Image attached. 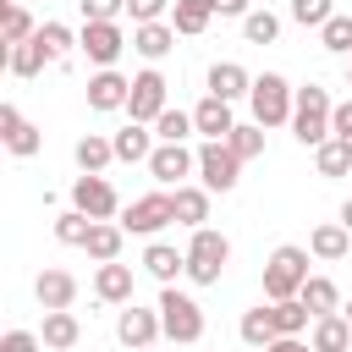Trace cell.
<instances>
[{
  "mask_svg": "<svg viewBox=\"0 0 352 352\" xmlns=\"http://www.w3.org/2000/svg\"><path fill=\"white\" fill-rule=\"evenodd\" d=\"M308 286V253L302 248H275L270 253V264H264V297L270 302H286V297H297Z\"/></svg>",
  "mask_w": 352,
  "mask_h": 352,
  "instance_id": "cell-1",
  "label": "cell"
},
{
  "mask_svg": "<svg viewBox=\"0 0 352 352\" xmlns=\"http://www.w3.org/2000/svg\"><path fill=\"white\" fill-rule=\"evenodd\" d=\"M330 116H336V104H330V94L324 88H297V110H292V132H297V143H330Z\"/></svg>",
  "mask_w": 352,
  "mask_h": 352,
  "instance_id": "cell-2",
  "label": "cell"
},
{
  "mask_svg": "<svg viewBox=\"0 0 352 352\" xmlns=\"http://www.w3.org/2000/svg\"><path fill=\"white\" fill-rule=\"evenodd\" d=\"M226 258H231V242L220 236V231H192V248H187V275L198 280V286H214L220 280V270H226Z\"/></svg>",
  "mask_w": 352,
  "mask_h": 352,
  "instance_id": "cell-3",
  "label": "cell"
},
{
  "mask_svg": "<svg viewBox=\"0 0 352 352\" xmlns=\"http://www.w3.org/2000/svg\"><path fill=\"white\" fill-rule=\"evenodd\" d=\"M160 324H165L170 341H198V336H204V308H198L187 292L165 286V292H160Z\"/></svg>",
  "mask_w": 352,
  "mask_h": 352,
  "instance_id": "cell-4",
  "label": "cell"
},
{
  "mask_svg": "<svg viewBox=\"0 0 352 352\" xmlns=\"http://www.w3.org/2000/svg\"><path fill=\"white\" fill-rule=\"evenodd\" d=\"M253 121L258 126H280V121H292V88H286V77H275V72H264V77H253Z\"/></svg>",
  "mask_w": 352,
  "mask_h": 352,
  "instance_id": "cell-5",
  "label": "cell"
},
{
  "mask_svg": "<svg viewBox=\"0 0 352 352\" xmlns=\"http://www.w3.org/2000/svg\"><path fill=\"white\" fill-rule=\"evenodd\" d=\"M176 220V204H170V192H148V198H132L126 204V214H121V231H138V236H154L160 226H170Z\"/></svg>",
  "mask_w": 352,
  "mask_h": 352,
  "instance_id": "cell-6",
  "label": "cell"
},
{
  "mask_svg": "<svg viewBox=\"0 0 352 352\" xmlns=\"http://www.w3.org/2000/svg\"><path fill=\"white\" fill-rule=\"evenodd\" d=\"M236 170H242V160L231 154V143H204L198 148V176H204L209 192H231L236 187Z\"/></svg>",
  "mask_w": 352,
  "mask_h": 352,
  "instance_id": "cell-7",
  "label": "cell"
},
{
  "mask_svg": "<svg viewBox=\"0 0 352 352\" xmlns=\"http://www.w3.org/2000/svg\"><path fill=\"white\" fill-rule=\"evenodd\" d=\"M126 110H132V121L143 126V121H160L170 104H165V77L160 72H138L132 77V99H126Z\"/></svg>",
  "mask_w": 352,
  "mask_h": 352,
  "instance_id": "cell-8",
  "label": "cell"
},
{
  "mask_svg": "<svg viewBox=\"0 0 352 352\" xmlns=\"http://www.w3.org/2000/svg\"><path fill=\"white\" fill-rule=\"evenodd\" d=\"M72 204L88 214V220H110L116 214V187L104 176H77L72 182Z\"/></svg>",
  "mask_w": 352,
  "mask_h": 352,
  "instance_id": "cell-9",
  "label": "cell"
},
{
  "mask_svg": "<svg viewBox=\"0 0 352 352\" xmlns=\"http://www.w3.org/2000/svg\"><path fill=\"white\" fill-rule=\"evenodd\" d=\"M160 330H165V324H160V314H154V308H121V319H116V336H121L132 352H148Z\"/></svg>",
  "mask_w": 352,
  "mask_h": 352,
  "instance_id": "cell-10",
  "label": "cell"
},
{
  "mask_svg": "<svg viewBox=\"0 0 352 352\" xmlns=\"http://www.w3.org/2000/svg\"><path fill=\"white\" fill-rule=\"evenodd\" d=\"M82 50H88V60H99L104 72H110V60L126 50V38H121V28L116 22H82V38H77Z\"/></svg>",
  "mask_w": 352,
  "mask_h": 352,
  "instance_id": "cell-11",
  "label": "cell"
},
{
  "mask_svg": "<svg viewBox=\"0 0 352 352\" xmlns=\"http://www.w3.org/2000/svg\"><path fill=\"white\" fill-rule=\"evenodd\" d=\"M192 165H198V154H187L182 143H160V148L148 154V170H154V182H165V187H176Z\"/></svg>",
  "mask_w": 352,
  "mask_h": 352,
  "instance_id": "cell-12",
  "label": "cell"
},
{
  "mask_svg": "<svg viewBox=\"0 0 352 352\" xmlns=\"http://www.w3.org/2000/svg\"><path fill=\"white\" fill-rule=\"evenodd\" d=\"M192 126H198L209 143H226V138L236 132V121H231V104H226V99H214V94H209V99L192 110Z\"/></svg>",
  "mask_w": 352,
  "mask_h": 352,
  "instance_id": "cell-13",
  "label": "cell"
},
{
  "mask_svg": "<svg viewBox=\"0 0 352 352\" xmlns=\"http://www.w3.org/2000/svg\"><path fill=\"white\" fill-rule=\"evenodd\" d=\"M0 138H6V148H11V154H22V160H28V154H38V126H28L16 104H0Z\"/></svg>",
  "mask_w": 352,
  "mask_h": 352,
  "instance_id": "cell-14",
  "label": "cell"
},
{
  "mask_svg": "<svg viewBox=\"0 0 352 352\" xmlns=\"http://www.w3.org/2000/svg\"><path fill=\"white\" fill-rule=\"evenodd\" d=\"M132 99V82L121 77V72H99V77H88V104L94 110H121Z\"/></svg>",
  "mask_w": 352,
  "mask_h": 352,
  "instance_id": "cell-15",
  "label": "cell"
},
{
  "mask_svg": "<svg viewBox=\"0 0 352 352\" xmlns=\"http://www.w3.org/2000/svg\"><path fill=\"white\" fill-rule=\"evenodd\" d=\"M209 94L214 99H242V94H253V82H248V72L236 66V60H220V66H209Z\"/></svg>",
  "mask_w": 352,
  "mask_h": 352,
  "instance_id": "cell-16",
  "label": "cell"
},
{
  "mask_svg": "<svg viewBox=\"0 0 352 352\" xmlns=\"http://www.w3.org/2000/svg\"><path fill=\"white\" fill-rule=\"evenodd\" d=\"M170 204H176V220H182V226L204 231V220H209V187H176Z\"/></svg>",
  "mask_w": 352,
  "mask_h": 352,
  "instance_id": "cell-17",
  "label": "cell"
},
{
  "mask_svg": "<svg viewBox=\"0 0 352 352\" xmlns=\"http://www.w3.org/2000/svg\"><path fill=\"white\" fill-rule=\"evenodd\" d=\"M143 270H148L154 280H165V286H170V280L187 270V253H176L170 242H148V253H143Z\"/></svg>",
  "mask_w": 352,
  "mask_h": 352,
  "instance_id": "cell-18",
  "label": "cell"
},
{
  "mask_svg": "<svg viewBox=\"0 0 352 352\" xmlns=\"http://www.w3.org/2000/svg\"><path fill=\"white\" fill-rule=\"evenodd\" d=\"M33 292H38V302H44V308H72V297H77V280H72L66 270H44Z\"/></svg>",
  "mask_w": 352,
  "mask_h": 352,
  "instance_id": "cell-19",
  "label": "cell"
},
{
  "mask_svg": "<svg viewBox=\"0 0 352 352\" xmlns=\"http://www.w3.org/2000/svg\"><path fill=\"white\" fill-rule=\"evenodd\" d=\"M94 292H99L104 302H132V270H126V264H99Z\"/></svg>",
  "mask_w": 352,
  "mask_h": 352,
  "instance_id": "cell-20",
  "label": "cell"
},
{
  "mask_svg": "<svg viewBox=\"0 0 352 352\" xmlns=\"http://www.w3.org/2000/svg\"><path fill=\"white\" fill-rule=\"evenodd\" d=\"M314 352H346L352 346V324L346 319H336V314H324L319 324H314V341H308Z\"/></svg>",
  "mask_w": 352,
  "mask_h": 352,
  "instance_id": "cell-21",
  "label": "cell"
},
{
  "mask_svg": "<svg viewBox=\"0 0 352 352\" xmlns=\"http://www.w3.org/2000/svg\"><path fill=\"white\" fill-rule=\"evenodd\" d=\"M170 44H176V28H165V22H143V28L132 33V50H138V55H148V60H160Z\"/></svg>",
  "mask_w": 352,
  "mask_h": 352,
  "instance_id": "cell-22",
  "label": "cell"
},
{
  "mask_svg": "<svg viewBox=\"0 0 352 352\" xmlns=\"http://www.w3.org/2000/svg\"><path fill=\"white\" fill-rule=\"evenodd\" d=\"M77 319L66 314V308H50L44 314V346H55V352H66V346H77Z\"/></svg>",
  "mask_w": 352,
  "mask_h": 352,
  "instance_id": "cell-23",
  "label": "cell"
},
{
  "mask_svg": "<svg viewBox=\"0 0 352 352\" xmlns=\"http://www.w3.org/2000/svg\"><path fill=\"white\" fill-rule=\"evenodd\" d=\"M110 160H116V143H110V138H94V132H88V138L77 143V165H82V176H99Z\"/></svg>",
  "mask_w": 352,
  "mask_h": 352,
  "instance_id": "cell-24",
  "label": "cell"
},
{
  "mask_svg": "<svg viewBox=\"0 0 352 352\" xmlns=\"http://www.w3.org/2000/svg\"><path fill=\"white\" fill-rule=\"evenodd\" d=\"M209 16H214V6H209V0H176L170 28H176V33H204V28H209Z\"/></svg>",
  "mask_w": 352,
  "mask_h": 352,
  "instance_id": "cell-25",
  "label": "cell"
},
{
  "mask_svg": "<svg viewBox=\"0 0 352 352\" xmlns=\"http://www.w3.org/2000/svg\"><path fill=\"white\" fill-rule=\"evenodd\" d=\"M38 28H33V16H28V6H11L6 0V11H0V38L6 44H28Z\"/></svg>",
  "mask_w": 352,
  "mask_h": 352,
  "instance_id": "cell-26",
  "label": "cell"
},
{
  "mask_svg": "<svg viewBox=\"0 0 352 352\" xmlns=\"http://www.w3.org/2000/svg\"><path fill=\"white\" fill-rule=\"evenodd\" d=\"M270 319H275V336H297V330L308 324V302H302V297L270 302Z\"/></svg>",
  "mask_w": 352,
  "mask_h": 352,
  "instance_id": "cell-27",
  "label": "cell"
},
{
  "mask_svg": "<svg viewBox=\"0 0 352 352\" xmlns=\"http://www.w3.org/2000/svg\"><path fill=\"white\" fill-rule=\"evenodd\" d=\"M110 143H116V160H132V165H138V160H148V154H154V148H148V132H143V126H138V121H132V126H121V132H116V138H110Z\"/></svg>",
  "mask_w": 352,
  "mask_h": 352,
  "instance_id": "cell-28",
  "label": "cell"
},
{
  "mask_svg": "<svg viewBox=\"0 0 352 352\" xmlns=\"http://www.w3.org/2000/svg\"><path fill=\"white\" fill-rule=\"evenodd\" d=\"M88 253H94L99 264H116V253H121V226L94 220V231H88Z\"/></svg>",
  "mask_w": 352,
  "mask_h": 352,
  "instance_id": "cell-29",
  "label": "cell"
},
{
  "mask_svg": "<svg viewBox=\"0 0 352 352\" xmlns=\"http://www.w3.org/2000/svg\"><path fill=\"white\" fill-rule=\"evenodd\" d=\"M297 297L308 302V314H314V319H324V314L336 308V280H324V275H308V286H302Z\"/></svg>",
  "mask_w": 352,
  "mask_h": 352,
  "instance_id": "cell-30",
  "label": "cell"
},
{
  "mask_svg": "<svg viewBox=\"0 0 352 352\" xmlns=\"http://www.w3.org/2000/svg\"><path fill=\"white\" fill-rule=\"evenodd\" d=\"M242 341H248V346H270V341H280L270 308H248V314H242Z\"/></svg>",
  "mask_w": 352,
  "mask_h": 352,
  "instance_id": "cell-31",
  "label": "cell"
},
{
  "mask_svg": "<svg viewBox=\"0 0 352 352\" xmlns=\"http://www.w3.org/2000/svg\"><path fill=\"white\" fill-rule=\"evenodd\" d=\"M346 236H352L346 226H319V231L308 236V248H314L319 258H346Z\"/></svg>",
  "mask_w": 352,
  "mask_h": 352,
  "instance_id": "cell-32",
  "label": "cell"
},
{
  "mask_svg": "<svg viewBox=\"0 0 352 352\" xmlns=\"http://www.w3.org/2000/svg\"><path fill=\"white\" fill-rule=\"evenodd\" d=\"M242 33H248V44H275L280 16H275V11H248V16H242Z\"/></svg>",
  "mask_w": 352,
  "mask_h": 352,
  "instance_id": "cell-33",
  "label": "cell"
},
{
  "mask_svg": "<svg viewBox=\"0 0 352 352\" xmlns=\"http://www.w3.org/2000/svg\"><path fill=\"white\" fill-rule=\"evenodd\" d=\"M346 170H352V148H346L341 138L319 143V176H346Z\"/></svg>",
  "mask_w": 352,
  "mask_h": 352,
  "instance_id": "cell-34",
  "label": "cell"
},
{
  "mask_svg": "<svg viewBox=\"0 0 352 352\" xmlns=\"http://www.w3.org/2000/svg\"><path fill=\"white\" fill-rule=\"evenodd\" d=\"M44 60H50V55H44V44H38V38H28V44H16V50H11V72H16V77H38V66H44Z\"/></svg>",
  "mask_w": 352,
  "mask_h": 352,
  "instance_id": "cell-35",
  "label": "cell"
},
{
  "mask_svg": "<svg viewBox=\"0 0 352 352\" xmlns=\"http://www.w3.org/2000/svg\"><path fill=\"white\" fill-rule=\"evenodd\" d=\"M88 231H94V220H88L82 209H72V214H60V220H55V236H60V242H72V248H88Z\"/></svg>",
  "mask_w": 352,
  "mask_h": 352,
  "instance_id": "cell-36",
  "label": "cell"
},
{
  "mask_svg": "<svg viewBox=\"0 0 352 352\" xmlns=\"http://www.w3.org/2000/svg\"><path fill=\"white\" fill-rule=\"evenodd\" d=\"M226 143H231L236 160H258V154H264V126H236Z\"/></svg>",
  "mask_w": 352,
  "mask_h": 352,
  "instance_id": "cell-37",
  "label": "cell"
},
{
  "mask_svg": "<svg viewBox=\"0 0 352 352\" xmlns=\"http://www.w3.org/2000/svg\"><path fill=\"white\" fill-rule=\"evenodd\" d=\"M319 44L336 50V55H346V50H352V16H330V22L319 28Z\"/></svg>",
  "mask_w": 352,
  "mask_h": 352,
  "instance_id": "cell-38",
  "label": "cell"
},
{
  "mask_svg": "<svg viewBox=\"0 0 352 352\" xmlns=\"http://www.w3.org/2000/svg\"><path fill=\"white\" fill-rule=\"evenodd\" d=\"M33 38L44 44V55H50V60H66V50H72V33H66L60 22H44V28L33 33Z\"/></svg>",
  "mask_w": 352,
  "mask_h": 352,
  "instance_id": "cell-39",
  "label": "cell"
},
{
  "mask_svg": "<svg viewBox=\"0 0 352 352\" xmlns=\"http://www.w3.org/2000/svg\"><path fill=\"white\" fill-rule=\"evenodd\" d=\"M292 16H297L302 28H324L336 11H330V0H292Z\"/></svg>",
  "mask_w": 352,
  "mask_h": 352,
  "instance_id": "cell-40",
  "label": "cell"
},
{
  "mask_svg": "<svg viewBox=\"0 0 352 352\" xmlns=\"http://www.w3.org/2000/svg\"><path fill=\"white\" fill-rule=\"evenodd\" d=\"M154 132H160L165 143H182V138L192 132V116H182V110H165V116L154 121Z\"/></svg>",
  "mask_w": 352,
  "mask_h": 352,
  "instance_id": "cell-41",
  "label": "cell"
},
{
  "mask_svg": "<svg viewBox=\"0 0 352 352\" xmlns=\"http://www.w3.org/2000/svg\"><path fill=\"white\" fill-rule=\"evenodd\" d=\"M126 11V0H82V22H116Z\"/></svg>",
  "mask_w": 352,
  "mask_h": 352,
  "instance_id": "cell-42",
  "label": "cell"
},
{
  "mask_svg": "<svg viewBox=\"0 0 352 352\" xmlns=\"http://www.w3.org/2000/svg\"><path fill=\"white\" fill-rule=\"evenodd\" d=\"M126 11H132V22L143 28V22H160V11H165V0H126Z\"/></svg>",
  "mask_w": 352,
  "mask_h": 352,
  "instance_id": "cell-43",
  "label": "cell"
},
{
  "mask_svg": "<svg viewBox=\"0 0 352 352\" xmlns=\"http://www.w3.org/2000/svg\"><path fill=\"white\" fill-rule=\"evenodd\" d=\"M0 352H38V336H28V330H6Z\"/></svg>",
  "mask_w": 352,
  "mask_h": 352,
  "instance_id": "cell-44",
  "label": "cell"
},
{
  "mask_svg": "<svg viewBox=\"0 0 352 352\" xmlns=\"http://www.w3.org/2000/svg\"><path fill=\"white\" fill-rule=\"evenodd\" d=\"M330 132H336L341 143L352 138V99H346V104H336V116H330Z\"/></svg>",
  "mask_w": 352,
  "mask_h": 352,
  "instance_id": "cell-45",
  "label": "cell"
},
{
  "mask_svg": "<svg viewBox=\"0 0 352 352\" xmlns=\"http://www.w3.org/2000/svg\"><path fill=\"white\" fill-rule=\"evenodd\" d=\"M264 352H314V346H302V341H297V336H280V341H270V346H264Z\"/></svg>",
  "mask_w": 352,
  "mask_h": 352,
  "instance_id": "cell-46",
  "label": "cell"
},
{
  "mask_svg": "<svg viewBox=\"0 0 352 352\" xmlns=\"http://www.w3.org/2000/svg\"><path fill=\"white\" fill-rule=\"evenodd\" d=\"M209 6H214L220 16H242V11H248V0H209Z\"/></svg>",
  "mask_w": 352,
  "mask_h": 352,
  "instance_id": "cell-47",
  "label": "cell"
},
{
  "mask_svg": "<svg viewBox=\"0 0 352 352\" xmlns=\"http://www.w3.org/2000/svg\"><path fill=\"white\" fill-rule=\"evenodd\" d=\"M341 226H346V231H352V198H346V204H341Z\"/></svg>",
  "mask_w": 352,
  "mask_h": 352,
  "instance_id": "cell-48",
  "label": "cell"
},
{
  "mask_svg": "<svg viewBox=\"0 0 352 352\" xmlns=\"http://www.w3.org/2000/svg\"><path fill=\"white\" fill-rule=\"evenodd\" d=\"M346 324H352V302H346Z\"/></svg>",
  "mask_w": 352,
  "mask_h": 352,
  "instance_id": "cell-49",
  "label": "cell"
},
{
  "mask_svg": "<svg viewBox=\"0 0 352 352\" xmlns=\"http://www.w3.org/2000/svg\"><path fill=\"white\" fill-rule=\"evenodd\" d=\"M346 148H352V138H346Z\"/></svg>",
  "mask_w": 352,
  "mask_h": 352,
  "instance_id": "cell-50",
  "label": "cell"
},
{
  "mask_svg": "<svg viewBox=\"0 0 352 352\" xmlns=\"http://www.w3.org/2000/svg\"><path fill=\"white\" fill-rule=\"evenodd\" d=\"M11 6H22V0H11Z\"/></svg>",
  "mask_w": 352,
  "mask_h": 352,
  "instance_id": "cell-51",
  "label": "cell"
}]
</instances>
